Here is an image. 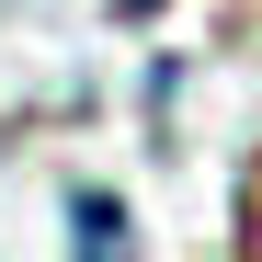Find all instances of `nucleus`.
<instances>
[{
    "label": "nucleus",
    "mask_w": 262,
    "mask_h": 262,
    "mask_svg": "<svg viewBox=\"0 0 262 262\" xmlns=\"http://www.w3.org/2000/svg\"><path fill=\"white\" fill-rule=\"evenodd\" d=\"M80 251H125V205L114 194H80V228H69Z\"/></svg>",
    "instance_id": "obj_1"
}]
</instances>
